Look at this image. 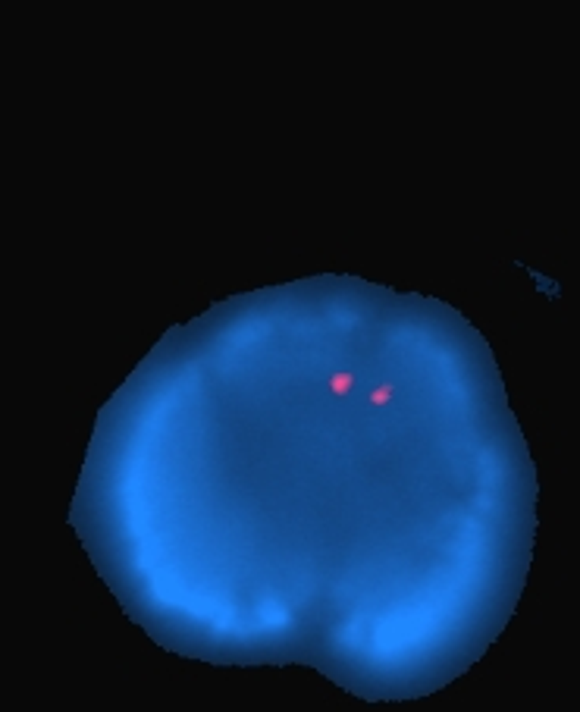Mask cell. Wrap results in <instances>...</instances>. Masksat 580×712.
I'll return each instance as SVG.
<instances>
[{"mask_svg": "<svg viewBox=\"0 0 580 712\" xmlns=\"http://www.w3.org/2000/svg\"><path fill=\"white\" fill-rule=\"evenodd\" d=\"M329 386H333L336 396H349L351 386H355V377H351V374H339V377H333V383H329Z\"/></svg>", "mask_w": 580, "mask_h": 712, "instance_id": "1", "label": "cell"}, {"mask_svg": "<svg viewBox=\"0 0 580 712\" xmlns=\"http://www.w3.org/2000/svg\"><path fill=\"white\" fill-rule=\"evenodd\" d=\"M389 402H392V386H379V390L370 392V405L373 408H383V405H389Z\"/></svg>", "mask_w": 580, "mask_h": 712, "instance_id": "2", "label": "cell"}]
</instances>
